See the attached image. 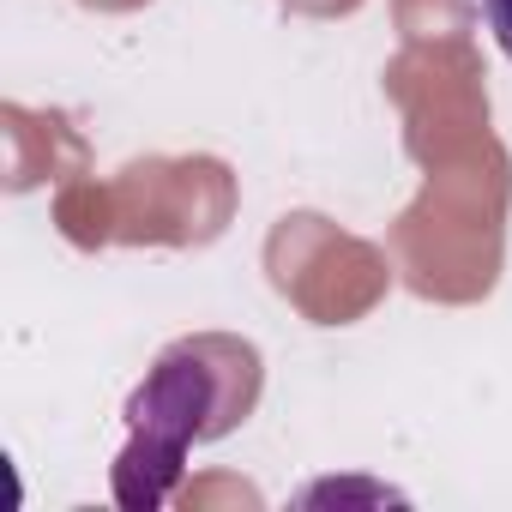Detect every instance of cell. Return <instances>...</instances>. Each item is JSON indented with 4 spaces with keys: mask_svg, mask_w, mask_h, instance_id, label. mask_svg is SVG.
Masks as SVG:
<instances>
[{
    "mask_svg": "<svg viewBox=\"0 0 512 512\" xmlns=\"http://www.w3.org/2000/svg\"><path fill=\"white\" fill-rule=\"evenodd\" d=\"M211 350H217V338L169 350L157 362V374L133 392V404H127L133 446L121 458V488H115L121 506H157V500H169L187 446L193 440H217L253 404V386L217 392V368H205Z\"/></svg>",
    "mask_w": 512,
    "mask_h": 512,
    "instance_id": "1",
    "label": "cell"
},
{
    "mask_svg": "<svg viewBox=\"0 0 512 512\" xmlns=\"http://www.w3.org/2000/svg\"><path fill=\"white\" fill-rule=\"evenodd\" d=\"M476 13H482L488 37L500 43V55L512 61V0H476Z\"/></svg>",
    "mask_w": 512,
    "mask_h": 512,
    "instance_id": "2",
    "label": "cell"
}]
</instances>
